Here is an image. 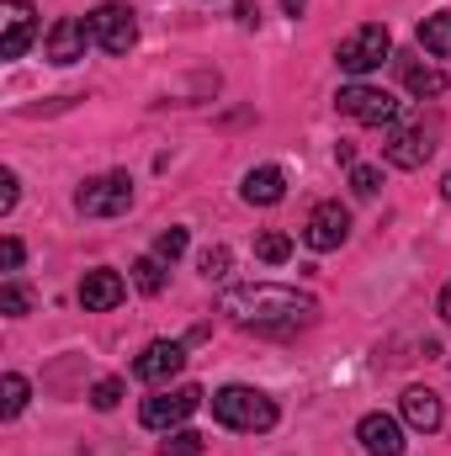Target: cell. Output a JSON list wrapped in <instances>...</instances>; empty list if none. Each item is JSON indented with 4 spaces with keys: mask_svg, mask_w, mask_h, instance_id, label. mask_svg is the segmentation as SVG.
Returning a JSON list of instances; mask_svg holds the SVG:
<instances>
[{
    "mask_svg": "<svg viewBox=\"0 0 451 456\" xmlns=\"http://www.w3.org/2000/svg\"><path fill=\"white\" fill-rule=\"evenodd\" d=\"M218 314H228V324L255 330V335H292L303 324H314L319 303L298 287H276V281H255V287H228Z\"/></svg>",
    "mask_w": 451,
    "mask_h": 456,
    "instance_id": "cell-1",
    "label": "cell"
},
{
    "mask_svg": "<svg viewBox=\"0 0 451 456\" xmlns=\"http://www.w3.org/2000/svg\"><path fill=\"white\" fill-rule=\"evenodd\" d=\"M213 419L228 430H244V436H260L276 425V403L260 393V387H244V382H228L213 393Z\"/></svg>",
    "mask_w": 451,
    "mask_h": 456,
    "instance_id": "cell-2",
    "label": "cell"
},
{
    "mask_svg": "<svg viewBox=\"0 0 451 456\" xmlns=\"http://www.w3.org/2000/svg\"><path fill=\"white\" fill-rule=\"evenodd\" d=\"M388 53H393V32H388L382 21H366V27H356V32L340 43L335 59H340V69H345V75H356V80H361V75L382 69V59H388Z\"/></svg>",
    "mask_w": 451,
    "mask_h": 456,
    "instance_id": "cell-3",
    "label": "cell"
},
{
    "mask_svg": "<svg viewBox=\"0 0 451 456\" xmlns=\"http://www.w3.org/2000/svg\"><path fill=\"white\" fill-rule=\"evenodd\" d=\"M86 27H91V43L107 48V53H127V48L138 43V16H133V5H122V0H102V5L86 16Z\"/></svg>",
    "mask_w": 451,
    "mask_h": 456,
    "instance_id": "cell-4",
    "label": "cell"
},
{
    "mask_svg": "<svg viewBox=\"0 0 451 456\" xmlns=\"http://www.w3.org/2000/svg\"><path fill=\"white\" fill-rule=\"evenodd\" d=\"M202 409V387H165V393H154V398H144V409H138V419L149 425V430H181L192 414Z\"/></svg>",
    "mask_w": 451,
    "mask_h": 456,
    "instance_id": "cell-5",
    "label": "cell"
},
{
    "mask_svg": "<svg viewBox=\"0 0 451 456\" xmlns=\"http://www.w3.org/2000/svg\"><path fill=\"white\" fill-rule=\"evenodd\" d=\"M75 208H80L86 218H117V213L133 208V181H127L122 170L96 175V181H86V186L75 191Z\"/></svg>",
    "mask_w": 451,
    "mask_h": 456,
    "instance_id": "cell-6",
    "label": "cell"
},
{
    "mask_svg": "<svg viewBox=\"0 0 451 456\" xmlns=\"http://www.w3.org/2000/svg\"><path fill=\"white\" fill-rule=\"evenodd\" d=\"M335 107L350 122H366V127H388L393 117H398V102L388 96V91H377V86H345L335 96Z\"/></svg>",
    "mask_w": 451,
    "mask_h": 456,
    "instance_id": "cell-7",
    "label": "cell"
},
{
    "mask_svg": "<svg viewBox=\"0 0 451 456\" xmlns=\"http://www.w3.org/2000/svg\"><path fill=\"white\" fill-rule=\"evenodd\" d=\"M345 239H350V213H345L340 202H319V208L308 213V224H303V244L319 249V255H330Z\"/></svg>",
    "mask_w": 451,
    "mask_h": 456,
    "instance_id": "cell-8",
    "label": "cell"
},
{
    "mask_svg": "<svg viewBox=\"0 0 451 456\" xmlns=\"http://www.w3.org/2000/svg\"><path fill=\"white\" fill-rule=\"evenodd\" d=\"M32 32H37L32 5L27 0H0V59H21Z\"/></svg>",
    "mask_w": 451,
    "mask_h": 456,
    "instance_id": "cell-9",
    "label": "cell"
},
{
    "mask_svg": "<svg viewBox=\"0 0 451 456\" xmlns=\"http://www.w3.org/2000/svg\"><path fill=\"white\" fill-rule=\"evenodd\" d=\"M186 366V345H176V340H154L138 361H133V377L138 382H154V387H165L176 371Z\"/></svg>",
    "mask_w": 451,
    "mask_h": 456,
    "instance_id": "cell-10",
    "label": "cell"
},
{
    "mask_svg": "<svg viewBox=\"0 0 451 456\" xmlns=\"http://www.w3.org/2000/svg\"><path fill=\"white\" fill-rule=\"evenodd\" d=\"M356 441L366 456H404V425L393 414H366L356 425Z\"/></svg>",
    "mask_w": 451,
    "mask_h": 456,
    "instance_id": "cell-11",
    "label": "cell"
},
{
    "mask_svg": "<svg viewBox=\"0 0 451 456\" xmlns=\"http://www.w3.org/2000/svg\"><path fill=\"white\" fill-rule=\"evenodd\" d=\"M86 43H91V27L80 16H59L48 27V59L53 64H80L86 59Z\"/></svg>",
    "mask_w": 451,
    "mask_h": 456,
    "instance_id": "cell-12",
    "label": "cell"
},
{
    "mask_svg": "<svg viewBox=\"0 0 451 456\" xmlns=\"http://www.w3.org/2000/svg\"><path fill=\"white\" fill-rule=\"evenodd\" d=\"M398 414H404V425L420 430V436H436L441 419H447V409H441V398H436L430 387H409V393L398 398Z\"/></svg>",
    "mask_w": 451,
    "mask_h": 456,
    "instance_id": "cell-13",
    "label": "cell"
},
{
    "mask_svg": "<svg viewBox=\"0 0 451 456\" xmlns=\"http://www.w3.org/2000/svg\"><path fill=\"white\" fill-rule=\"evenodd\" d=\"M430 138L420 133V127H398V133H388V143H382V154H388V165H398V170H420L425 159H430Z\"/></svg>",
    "mask_w": 451,
    "mask_h": 456,
    "instance_id": "cell-14",
    "label": "cell"
},
{
    "mask_svg": "<svg viewBox=\"0 0 451 456\" xmlns=\"http://www.w3.org/2000/svg\"><path fill=\"white\" fill-rule=\"evenodd\" d=\"M122 297H127V287H122L117 271H86V281H80V308L86 314H107Z\"/></svg>",
    "mask_w": 451,
    "mask_h": 456,
    "instance_id": "cell-15",
    "label": "cell"
},
{
    "mask_svg": "<svg viewBox=\"0 0 451 456\" xmlns=\"http://www.w3.org/2000/svg\"><path fill=\"white\" fill-rule=\"evenodd\" d=\"M239 191H244V202H250V208H276V202L287 197V175H282L276 165H255V170L244 175V186H239Z\"/></svg>",
    "mask_w": 451,
    "mask_h": 456,
    "instance_id": "cell-16",
    "label": "cell"
},
{
    "mask_svg": "<svg viewBox=\"0 0 451 456\" xmlns=\"http://www.w3.org/2000/svg\"><path fill=\"white\" fill-rule=\"evenodd\" d=\"M420 48L436 59H451V11H436L420 21Z\"/></svg>",
    "mask_w": 451,
    "mask_h": 456,
    "instance_id": "cell-17",
    "label": "cell"
},
{
    "mask_svg": "<svg viewBox=\"0 0 451 456\" xmlns=\"http://www.w3.org/2000/svg\"><path fill=\"white\" fill-rule=\"evenodd\" d=\"M404 86H409L414 96H441V91H447V75H441L436 64H404Z\"/></svg>",
    "mask_w": 451,
    "mask_h": 456,
    "instance_id": "cell-18",
    "label": "cell"
},
{
    "mask_svg": "<svg viewBox=\"0 0 451 456\" xmlns=\"http://www.w3.org/2000/svg\"><path fill=\"white\" fill-rule=\"evenodd\" d=\"M133 287H138L144 297H160V292H165V260H160V255H144V260L133 265Z\"/></svg>",
    "mask_w": 451,
    "mask_h": 456,
    "instance_id": "cell-19",
    "label": "cell"
},
{
    "mask_svg": "<svg viewBox=\"0 0 451 456\" xmlns=\"http://www.w3.org/2000/svg\"><path fill=\"white\" fill-rule=\"evenodd\" d=\"M21 409H27V377L5 371V377H0V414H5V419H16Z\"/></svg>",
    "mask_w": 451,
    "mask_h": 456,
    "instance_id": "cell-20",
    "label": "cell"
},
{
    "mask_svg": "<svg viewBox=\"0 0 451 456\" xmlns=\"http://www.w3.org/2000/svg\"><path fill=\"white\" fill-rule=\"evenodd\" d=\"M208 452V441L197 436V430H165V446H160V456H202Z\"/></svg>",
    "mask_w": 451,
    "mask_h": 456,
    "instance_id": "cell-21",
    "label": "cell"
},
{
    "mask_svg": "<svg viewBox=\"0 0 451 456\" xmlns=\"http://www.w3.org/2000/svg\"><path fill=\"white\" fill-rule=\"evenodd\" d=\"M255 255H260V260H266V265H282V260H287V255H292V239H287V233H276V228H271V233H260V239H255Z\"/></svg>",
    "mask_w": 451,
    "mask_h": 456,
    "instance_id": "cell-22",
    "label": "cell"
},
{
    "mask_svg": "<svg viewBox=\"0 0 451 456\" xmlns=\"http://www.w3.org/2000/svg\"><path fill=\"white\" fill-rule=\"evenodd\" d=\"M186 244H192V239H186V228H165V233L154 239V255L170 265V260H181V255H186Z\"/></svg>",
    "mask_w": 451,
    "mask_h": 456,
    "instance_id": "cell-23",
    "label": "cell"
},
{
    "mask_svg": "<svg viewBox=\"0 0 451 456\" xmlns=\"http://www.w3.org/2000/svg\"><path fill=\"white\" fill-rule=\"evenodd\" d=\"M228 260H234V255H228L224 244H208L197 265H202V276H208V281H224V276H228Z\"/></svg>",
    "mask_w": 451,
    "mask_h": 456,
    "instance_id": "cell-24",
    "label": "cell"
},
{
    "mask_svg": "<svg viewBox=\"0 0 451 456\" xmlns=\"http://www.w3.org/2000/svg\"><path fill=\"white\" fill-rule=\"evenodd\" d=\"M27 308H32V297H27V287H16V281H5V287H0V314H5V319H21Z\"/></svg>",
    "mask_w": 451,
    "mask_h": 456,
    "instance_id": "cell-25",
    "label": "cell"
},
{
    "mask_svg": "<svg viewBox=\"0 0 451 456\" xmlns=\"http://www.w3.org/2000/svg\"><path fill=\"white\" fill-rule=\"evenodd\" d=\"M377 186H382V170H372V165H350V191H356V197H377Z\"/></svg>",
    "mask_w": 451,
    "mask_h": 456,
    "instance_id": "cell-26",
    "label": "cell"
},
{
    "mask_svg": "<svg viewBox=\"0 0 451 456\" xmlns=\"http://www.w3.org/2000/svg\"><path fill=\"white\" fill-rule=\"evenodd\" d=\"M91 403H96L102 414H107V409H117V403H122V377H102V382L91 387Z\"/></svg>",
    "mask_w": 451,
    "mask_h": 456,
    "instance_id": "cell-27",
    "label": "cell"
},
{
    "mask_svg": "<svg viewBox=\"0 0 451 456\" xmlns=\"http://www.w3.org/2000/svg\"><path fill=\"white\" fill-rule=\"evenodd\" d=\"M0 271H21V239H5L0 244Z\"/></svg>",
    "mask_w": 451,
    "mask_h": 456,
    "instance_id": "cell-28",
    "label": "cell"
},
{
    "mask_svg": "<svg viewBox=\"0 0 451 456\" xmlns=\"http://www.w3.org/2000/svg\"><path fill=\"white\" fill-rule=\"evenodd\" d=\"M11 208H16V175L5 170L0 175V213H11Z\"/></svg>",
    "mask_w": 451,
    "mask_h": 456,
    "instance_id": "cell-29",
    "label": "cell"
},
{
    "mask_svg": "<svg viewBox=\"0 0 451 456\" xmlns=\"http://www.w3.org/2000/svg\"><path fill=\"white\" fill-rule=\"evenodd\" d=\"M234 16H239L244 27H255V21H260V5H255V0H239V11H234Z\"/></svg>",
    "mask_w": 451,
    "mask_h": 456,
    "instance_id": "cell-30",
    "label": "cell"
},
{
    "mask_svg": "<svg viewBox=\"0 0 451 456\" xmlns=\"http://www.w3.org/2000/svg\"><path fill=\"white\" fill-rule=\"evenodd\" d=\"M441 319H447V324H451V281H447V287H441Z\"/></svg>",
    "mask_w": 451,
    "mask_h": 456,
    "instance_id": "cell-31",
    "label": "cell"
},
{
    "mask_svg": "<svg viewBox=\"0 0 451 456\" xmlns=\"http://www.w3.org/2000/svg\"><path fill=\"white\" fill-rule=\"evenodd\" d=\"M282 5H287V11H292V16H298V11H303V0H282Z\"/></svg>",
    "mask_w": 451,
    "mask_h": 456,
    "instance_id": "cell-32",
    "label": "cell"
},
{
    "mask_svg": "<svg viewBox=\"0 0 451 456\" xmlns=\"http://www.w3.org/2000/svg\"><path fill=\"white\" fill-rule=\"evenodd\" d=\"M441 197H447V202H451V175H447V181H441Z\"/></svg>",
    "mask_w": 451,
    "mask_h": 456,
    "instance_id": "cell-33",
    "label": "cell"
}]
</instances>
